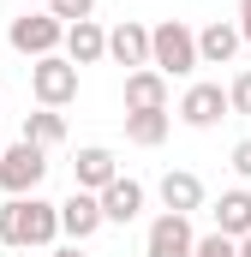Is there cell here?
<instances>
[{
	"mask_svg": "<svg viewBox=\"0 0 251 257\" xmlns=\"http://www.w3.org/2000/svg\"><path fill=\"white\" fill-rule=\"evenodd\" d=\"M48 12H54L60 24H84V18L96 12V0H48Z\"/></svg>",
	"mask_w": 251,
	"mask_h": 257,
	"instance_id": "d6986e66",
	"label": "cell"
},
{
	"mask_svg": "<svg viewBox=\"0 0 251 257\" xmlns=\"http://www.w3.org/2000/svg\"><path fill=\"white\" fill-rule=\"evenodd\" d=\"M150 66L162 72V78H191L203 54H197V30L180 24V18H162L156 30H150Z\"/></svg>",
	"mask_w": 251,
	"mask_h": 257,
	"instance_id": "7a4b0ae2",
	"label": "cell"
},
{
	"mask_svg": "<svg viewBox=\"0 0 251 257\" xmlns=\"http://www.w3.org/2000/svg\"><path fill=\"white\" fill-rule=\"evenodd\" d=\"M233 114V96L221 90V84H191L186 96H180V120H186L191 132H209V126H221Z\"/></svg>",
	"mask_w": 251,
	"mask_h": 257,
	"instance_id": "52a82bcc",
	"label": "cell"
},
{
	"mask_svg": "<svg viewBox=\"0 0 251 257\" xmlns=\"http://www.w3.org/2000/svg\"><path fill=\"white\" fill-rule=\"evenodd\" d=\"M239 257H251V233H245V239H239Z\"/></svg>",
	"mask_w": 251,
	"mask_h": 257,
	"instance_id": "cb8c5ba5",
	"label": "cell"
},
{
	"mask_svg": "<svg viewBox=\"0 0 251 257\" xmlns=\"http://www.w3.org/2000/svg\"><path fill=\"white\" fill-rule=\"evenodd\" d=\"M6 42H12L24 60H48V54L66 48V24L54 18V12H24V18H12Z\"/></svg>",
	"mask_w": 251,
	"mask_h": 257,
	"instance_id": "277c9868",
	"label": "cell"
},
{
	"mask_svg": "<svg viewBox=\"0 0 251 257\" xmlns=\"http://www.w3.org/2000/svg\"><path fill=\"white\" fill-rule=\"evenodd\" d=\"M227 96H233V114H245V120H251V72H239V78L227 84Z\"/></svg>",
	"mask_w": 251,
	"mask_h": 257,
	"instance_id": "44dd1931",
	"label": "cell"
},
{
	"mask_svg": "<svg viewBox=\"0 0 251 257\" xmlns=\"http://www.w3.org/2000/svg\"><path fill=\"white\" fill-rule=\"evenodd\" d=\"M114 180H120V162H114V150H108V144H84V150H78V162H72V186L102 197Z\"/></svg>",
	"mask_w": 251,
	"mask_h": 257,
	"instance_id": "ba28073f",
	"label": "cell"
},
{
	"mask_svg": "<svg viewBox=\"0 0 251 257\" xmlns=\"http://www.w3.org/2000/svg\"><path fill=\"white\" fill-rule=\"evenodd\" d=\"M144 257H197V233H191V215L162 209L144 233Z\"/></svg>",
	"mask_w": 251,
	"mask_h": 257,
	"instance_id": "8992f818",
	"label": "cell"
},
{
	"mask_svg": "<svg viewBox=\"0 0 251 257\" xmlns=\"http://www.w3.org/2000/svg\"><path fill=\"white\" fill-rule=\"evenodd\" d=\"M174 126V114L168 108H150V114H126V144H138V150H156L162 138Z\"/></svg>",
	"mask_w": 251,
	"mask_h": 257,
	"instance_id": "e0dca14e",
	"label": "cell"
},
{
	"mask_svg": "<svg viewBox=\"0 0 251 257\" xmlns=\"http://www.w3.org/2000/svg\"><path fill=\"white\" fill-rule=\"evenodd\" d=\"M42 180H48V150L42 144L18 138L12 150H0V192L6 197H30Z\"/></svg>",
	"mask_w": 251,
	"mask_h": 257,
	"instance_id": "3957f363",
	"label": "cell"
},
{
	"mask_svg": "<svg viewBox=\"0 0 251 257\" xmlns=\"http://www.w3.org/2000/svg\"><path fill=\"white\" fill-rule=\"evenodd\" d=\"M102 221H108V215H102V197H96V192H78V186H72V197L60 203V233L72 239V245H84V239H90Z\"/></svg>",
	"mask_w": 251,
	"mask_h": 257,
	"instance_id": "9c48e42d",
	"label": "cell"
},
{
	"mask_svg": "<svg viewBox=\"0 0 251 257\" xmlns=\"http://www.w3.org/2000/svg\"><path fill=\"white\" fill-rule=\"evenodd\" d=\"M150 108H168V78L156 66L126 72V114H150Z\"/></svg>",
	"mask_w": 251,
	"mask_h": 257,
	"instance_id": "7c38bea8",
	"label": "cell"
},
{
	"mask_svg": "<svg viewBox=\"0 0 251 257\" xmlns=\"http://www.w3.org/2000/svg\"><path fill=\"white\" fill-rule=\"evenodd\" d=\"M197 257H239V239H227V233H203V239H197Z\"/></svg>",
	"mask_w": 251,
	"mask_h": 257,
	"instance_id": "ffe728a7",
	"label": "cell"
},
{
	"mask_svg": "<svg viewBox=\"0 0 251 257\" xmlns=\"http://www.w3.org/2000/svg\"><path fill=\"white\" fill-rule=\"evenodd\" d=\"M30 96L42 108H66L78 96V66L66 54H48V60H30Z\"/></svg>",
	"mask_w": 251,
	"mask_h": 257,
	"instance_id": "5b68a950",
	"label": "cell"
},
{
	"mask_svg": "<svg viewBox=\"0 0 251 257\" xmlns=\"http://www.w3.org/2000/svg\"><path fill=\"white\" fill-rule=\"evenodd\" d=\"M239 36H245V48H251V0H239Z\"/></svg>",
	"mask_w": 251,
	"mask_h": 257,
	"instance_id": "603a6c76",
	"label": "cell"
},
{
	"mask_svg": "<svg viewBox=\"0 0 251 257\" xmlns=\"http://www.w3.org/2000/svg\"><path fill=\"white\" fill-rule=\"evenodd\" d=\"M239 48H245V36H239V24H227V18H215V24L197 30V54H203V66H227Z\"/></svg>",
	"mask_w": 251,
	"mask_h": 257,
	"instance_id": "5bb4252c",
	"label": "cell"
},
{
	"mask_svg": "<svg viewBox=\"0 0 251 257\" xmlns=\"http://www.w3.org/2000/svg\"><path fill=\"white\" fill-rule=\"evenodd\" d=\"M209 215H215V233H227V239H245V233H251V192H221Z\"/></svg>",
	"mask_w": 251,
	"mask_h": 257,
	"instance_id": "2e32d148",
	"label": "cell"
},
{
	"mask_svg": "<svg viewBox=\"0 0 251 257\" xmlns=\"http://www.w3.org/2000/svg\"><path fill=\"white\" fill-rule=\"evenodd\" d=\"M156 192H162V209H174V215H191V209H203V180H197L191 168H168Z\"/></svg>",
	"mask_w": 251,
	"mask_h": 257,
	"instance_id": "30bf717a",
	"label": "cell"
},
{
	"mask_svg": "<svg viewBox=\"0 0 251 257\" xmlns=\"http://www.w3.org/2000/svg\"><path fill=\"white\" fill-rule=\"evenodd\" d=\"M60 233V203L48 197H6L0 209V245H18V251H48Z\"/></svg>",
	"mask_w": 251,
	"mask_h": 257,
	"instance_id": "6da1fadb",
	"label": "cell"
},
{
	"mask_svg": "<svg viewBox=\"0 0 251 257\" xmlns=\"http://www.w3.org/2000/svg\"><path fill=\"white\" fill-rule=\"evenodd\" d=\"M66 60H72V66H96V60H108V30H102L96 18L66 24Z\"/></svg>",
	"mask_w": 251,
	"mask_h": 257,
	"instance_id": "4fadbf2b",
	"label": "cell"
},
{
	"mask_svg": "<svg viewBox=\"0 0 251 257\" xmlns=\"http://www.w3.org/2000/svg\"><path fill=\"white\" fill-rule=\"evenodd\" d=\"M108 60L144 72V66H150V30H144V24H132V18L114 24V30H108Z\"/></svg>",
	"mask_w": 251,
	"mask_h": 257,
	"instance_id": "8fae6325",
	"label": "cell"
},
{
	"mask_svg": "<svg viewBox=\"0 0 251 257\" xmlns=\"http://www.w3.org/2000/svg\"><path fill=\"white\" fill-rule=\"evenodd\" d=\"M144 197H150V192H144L138 180H126V174H120V180H114V186L102 192V215L126 227V221H138V215H144Z\"/></svg>",
	"mask_w": 251,
	"mask_h": 257,
	"instance_id": "9a60e30c",
	"label": "cell"
},
{
	"mask_svg": "<svg viewBox=\"0 0 251 257\" xmlns=\"http://www.w3.org/2000/svg\"><path fill=\"white\" fill-rule=\"evenodd\" d=\"M233 174H239V180H251V138H239V144H233Z\"/></svg>",
	"mask_w": 251,
	"mask_h": 257,
	"instance_id": "7402d4cb",
	"label": "cell"
},
{
	"mask_svg": "<svg viewBox=\"0 0 251 257\" xmlns=\"http://www.w3.org/2000/svg\"><path fill=\"white\" fill-rule=\"evenodd\" d=\"M24 138H30V144H42V150H54V144L66 138L60 108H36V114H24Z\"/></svg>",
	"mask_w": 251,
	"mask_h": 257,
	"instance_id": "ac0fdd59",
	"label": "cell"
}]
</instances>
